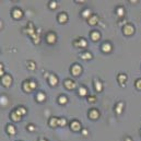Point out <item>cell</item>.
I'll list each match as a JSON object with an SVG mask.
<instances>
[{
    "instance_id": "cell-1",
    "label": "cell",
    "mask_w": 141,
    "mask_h": 141,
    "mask_svg": "<svg viewBox=\"0 0 141 141\" xmlns=\"http://www.w3.org/2000/svg\"><path fill=\"white\" fill-rule=\"evenodd\" d=\"M36 86V83L33 82V81H29V82H25L23 84V88H24V91L25 92H31L32 90H34Z\"/></svg>"
},
{
    "instance_id": "cell-2",
    "label": "cell",
    "mask_w": 141,
    "mask_h": 141,
    "mask_svg": "<svg viewBox=\"0 0 141 141\" xmlns=\"http://www.w3.org/2000/svg\"><path fill=\"white\" fill-rule=\"evenodd\" d=\"M81 72H82V68H81L79 65H73L71 67V73L73 76H79Z\"/></svg>"
},
{
    "instance_id": "cell-3",
    "label": "cell",
    "mask_w": 141,
    "mask_h": 141,
    "mask_svg": "<svg viewBox=\"0 0 141 141\" xmlns=\"http://www.w3.org/2000/svg\"><path fill=\"white\" fill-rule=\"evenodd\" d=\"M122 32H124V34L125 35H131L135 32V29H134V26L132 25H130V24H128V25H126V26H124V30H122Z\"/></svg>"
},
{
    "instance_id": "cell-4",
    "label": "cell",
    "mask_w": 141,
    "mask_h": 141,
    "mask_svg": "<svg viewBox=\"0 0 141 141\" xmlns=\"http://www.w3.org/2000/svg\"><path fill=\"white\" fill-rule=\"evenodd\" d=\"M11 82H12V78L10 76H4L2 78V84L4 86H9L11 84Z\"/></svg>"
},
{
    "instance_id": "cell-5",
    "label": "cell",
    "mask_w": 141,
    "mask_h": 141,
    "mask_svg": "<svg viewBox=\"0 0 141 141\" xmlns=\"http://www.w3.org/2000/svg\"><path fill=\"white\" fill-rule=\"evenodd\" d=\"M65 86L68 90H72V89L76 88V83L73 82V81H71V80H66L65 81Z\"/></svg>"
},
{
    "instance_id": "cell-6",
    "label": "cell",
    "mask_w": 141,
    "mask_h": 141,
    "mask_svg": "<svg viewBox=\"0 0 141 141\" xmlns=\"http://www.w3.org/2000/svg\"><path fill=\"white\" fill-rule=\"evenodd\" d=\"M46 40L49 43V44H53L56 42V35L54 33H49L47 36H46Z\"/></svg>"
},
{
    "instance_id": "cell-7",
    "label": "cell",
    "mask_w": 141,
    "mask_h": 141,
    "mask_svg": "<svg viewBox=\"0 0 141 141\" xmlns=\"http://www.w3.org/2000/svg\"><path fill=\"white\" fill-rule=\"evenodd\" d=\"M71 129L72 130H74V131H78V130H80V128H81V125H80V122L79 121H77V120H74V121H72L71 122Z\"/></svg>"
},
{
    "instance_id": "cell-8",
    "label": "cell",
    "mask_w": 141,
    "mask_h": 141,
    "mask_svg": "<svg viewBox=\"0 0 141 141\" xmlns=\"http://www.w3.org/2000/svg\"><path fill=\"white\" fill-rule=\"evenodd\" d=\"M12 15H13V18H14V19H20V18L23 15V13H22V11L19 10V9H14V10H13V12H12Z\"/></svg>"
},
{
    "instance_id": "cell-9",
    "label": "cell",
    "mask_w": 141,
    "mask_h": 141,
    "mask_svg": "<svg viewBox=\"0 0 141 141\" xmlns=\"http://www.w3.org/2000/svg\"><path fill=\"white\" fill-rule=\"evenodd\" d=\"M102 51L104 53H110L112 51V45L110 43H104L102 46Z\"/></svg>"
},
{
    "instance_id": "cell-10",
    "label": "cell",
    "mask_w": 141,
    "mask_h": 141,
    "mask_svg": "<svg viewBox=\"0 0 141 141\" xmlns=\"http://www.w3.org/2000/svg\"><path fill=\"white\" fill-rule=\"evenodd\" d=\"M89 116H90V118H92V119H97L98 116H99V113L95 110H92V111H90Z\"/></svg>"
},
{
    "instance_id": "cell-11",
    "label": "cell",
    "mask_w": 141,
    "mask_h": 141,
    "mask_svg": "<svg viewBox=\"0 0 141 141\" xmlns=\"http://www.w3.org/2000/svg\"><path fill=\"white\" fill-rule=\"evenodd\" d=\"M58 20L60 23H66L67 20H68V15H67V13H60L58 16Z\"/></svg>"
},
{
    "instance_id": "cell-12",
    "label": "cell",
    "mask_w": 141,
    "mask_h": 141,
    "mask_svg": "<svg viewBox=\"0 0 141 141\" xmlns=\"http://www.w3.org/2000/svg\"><path fill=\"white\" fill-rule=\"evenodd\" d=\"M58 83V80H57V77H55L54 74H51V77H49V84H51L52 86L56 85Z\"/></svg>"
},
{
    "instance_id": "cell-13",
    "label": "cell",
    "mask_w": 141,
    "mask_h": 141,
    "mask_svg": "<svg viewBox=\"0 0 141 141\" xmlns=\"http://www.w3.org/2000/svg\"><path fill=\"white\" fill-rule=\"evenodd\" d=\"M91 38H92L94 42H96V40L101 38V34H99L98 32H92V33H91Z\"/></svg>"
},
{
    "instance_id": "cell-14",
    "label": "cell",
    "mask_w": 141,
    "mask_h": 141,
    "mask_svg": "<svg viewBox=\"0 0 141 141\" xmlns=\"http://www.w3.org/2000/svg\"><path fill=\"white\" fill-rule=\"evenodd\" d=\"M49 125L52 127H56V126H59V118H52L51 121H49Z\"/></svg>"
},
{
    "instance_id": "cell-15",
    "label": "cell",
    "mask_w": 141,
    "mask_h": 141,
    "mask_svg": "<svg viewBox=\"0 0 141 141\" xmlns=\"http://www.w3.org/2000/svg\"><path fill=\"white\" fill-rule=\"evenodd\" d=\"M89 24L90 25H95V24H96L97 23V16L96 15H93L92 18H91V19H90V18H89Z\"/></svg>"
},
{
    "instance_id": "cell-16",
    "label": "cell",
    "mask_w": 141,
    "mask_h": 141,
    "mask_svg": "<svg viewBox=\"0 0 141 141\" xmlns=\"http://www.w3.org/2000/svg\"><path fill=\"white\" fill-rule=\"evenodd\" d=\"M7 131L10 135H15V129H14V127H13L12 125H9L8 127H7Z\"/></svg>"
},
{
    "instance_id": "cell-17",
    "label": "cell",
    "mask_w": 141,
    "mask_h": 141,
    "mask_svg": "<svg viewBox=\"0 0 141 141\" xmlns=\"http://www.w3.org/2000/svg\"><path fill=\"white\" fill-rule=\"evenodd\" d=\"M45 98H46V96H45L44 93H38L37 95H36V99H37L38 102H43Z\"/></svg>"
},
{
    "instance_id": "cell-18",
    "label": "cell",
    "mask_w": 141,
    "mask_h": 141,
    "mask_svg": "<svg viewBox=\"0 0 141 141\" xmlns=\"http://www.w3.org/2000/svg\"><path fill=\"white\" fill-rule=\"evenodd\" d=\"M94 84H95V89H96L97 92H101L102 91V83L99 81H94Z\"/></svg>"
},
{
    "instance_id": "cell-19",
    "label": "cell",
    "mask_w": 141,
    "mask_h": 141,
    "mask_svg": "<svg viewBox=\"0 0 141 141\" xmlns=\"http://www.w3.org/2000/svg\"><path fill=\"white\" fill-rule=\"evenodd\" d=\"M118 80H119V82L121 85H124V81L127 80V76L126 74H119L118 76Z\"/></svg>"
},
{
    "instance_id": "cell-20",
    "label": "cell",
    "mask_w": 141,
    "mask_h": 141,
    "mask_svg": "<svg viewBox=\"0 0 141 141\" xmlns=\"http://www.w3.org/2000/svg\"><path fill=\"white\" fill-rule=\"evenodd\" d=\"M80 57L82 59H91L92 58V54L91 53H83V54H81Z\"/></svg>"
},
{
    "instance_id": "cell-21",
    "label": "cell",
    "mask_w": 141,
    "mask_h": 141,
    "mask_svg": "<svg viewBox=\"0 0 141 141\" xmlns=\"http://www.w3.org/2000/svg\"><path fill=\"white\" fill-rule=\"evenodd\" d=\"M15 113H16L19 116H22V115H24V114L26 113V111L24 110L23 107H19V108H18V110L15 111Z\"/></svg>"
},
{
    "instance_id": "cell-22",
    "label": "cell",
    "mask_w": 141,
    "mask_h": 141,
    "mask_svg": "<svg viewBox=\"0 0 141 141\" xmlns=\"http://www.w3.org/2000/svg\"><path fill=\"white\" fill-rule=\"evenodd\" d=\"M67 96H65V95H60V96H59V99H58V102L60 103V104H66L67 103Z\"/></svg>"
},
{
    "instance_id": "cell-23",
    "label": "cell",
    "mask_w": 141,
    "mask_h": 141,
    "mask_svg": "<svg viewBox=\"0 0 141 141\" xmlns=\"http://www.w3.org/2000/svg\"><path fill=\"white\" fill-rule=\"evenodd\" d=\"M11 118H12L13 120H15V121H19V120L21 119V116H19V115H18V114L14 112V113L11 114Z\"/></svg>"
},
{
    "instance_id": "cell-24",
    "label": "cell",
    "mask_w": 141,
    "mask_h": 141,
    "mask_svg": "<svg viewBox=\"0 0 141 141\" xmlns=\"http://www.w3.org/2000/svg\"><path fill=\"white\" fill-rule=\"evenodd\" d=\"M79 94L81 95V96H84V95H86V89L85 88H80L79 89Z\"/></svg>"
},
{
    "instance_id": "cell-25",
    "label": "cell",
    "mask_w": 141,
    "mask_h": 141,
    "mask_svg": "<svg viewBox=\"0 0 141 141\" xmlns=\"http://www.w3.org/2000/svg\"><path fill=\"white\" fill-rule=\"evenodd\" d=\"M79 45L81 47H86V42L83 39V38H80L79 39Z\"/></svg>"
},
{
    "instance_id": "cell-26",
    "label": "cell",
    "mask_w": 141,
    "mask_h": 141,
    "mask_svg": "<svg viewBox=\"0 0 141 141\" xmlns=\"http://www.w3.org/2000/svg\"><path fill=\"white\" fill-rule=\"evenodd\" d=\"M67 124L66 118H59V126H65Z\"/></svg>"
},
{
    "instance_id": "cell-27",
    "label": "cell",
    "mask_w": 141,
    "mask_h": 141,
    "mask_svg": "<svg viewBox=\"0 0 141 141\" xmlns=\"http://www.w3.org/2000/svg\"><path fill=\"white\" fill-rule=\"evenodd\" d=\"M122 105H124V104L122 103H118V105H117V114H120L121 113V110H122Z\"/></svg>"
},
{
    "instance_id": "cell-28",
    "label": "cell",
    "mask_w": 141,
    "mask_h": 141,
    "mask_svg": "<svg viewBox=\"0 0 141 141\" xmlns=\"http://www.w3.org/2000/svg\"><path fill=\"white\" fill-rule=\"evenodd\" d=\"M117 14L119 15V16L124 15V9H122V8H118L117 9Z\"/></svg>"
},
{
    "instance_id": "cell-29",
    "label": "cell",
    "mask_w": 141,
    "mask_h": 141,
    "mask_svg": "<svg viewBox=\"0 0 141 141\" xmlns=\"http://www.w3.org/2000/svg\"><path fill=\"white\" fill-rule=\"evenodd\" d=\"M136 86H137V89L141 90V79H139L137 82H136Z\"/></svg>"
},
{
    "instance_id": "cell-30",
    "label": "cell",
    "mask_w": 141,
    "mask_h": 141,
    "mask_svg": "<svg viewBox=\"0 0 141 141\" xmlns=\"http://www.w3.org/2000/svg\"><path fill=\"white\" fill-rule=\"evenodd\" d=\"M88 14H91V11L90 10H84V12L82 13V15L85 18V16H88Z\"/></svg>"
},
{
    "instance_id": "cell-31",
    "label": "cell",
    "mask_w": 141,
    "mask_h": 141,
    "mask_svg": "<svg viewBox=\"0 0 141 141\" xmlns=\"http://www.w3.org/2000/svg\"><path fill=\"white\" fill-rule=\"evenodd\" d=\"M29 65H30L29 68H30V69H32V70H33L34 68H35V65H34V62H33V61H30V62H29Z\"/></svg>"
},
{
    "instance_id": "cell-32",
    "label": "cell",
    "mask_w": 141,
    "mask_h": 141,
    "mask_svg": "<svg viewBox=\"0 0 141 141\" xmlns=\"http://www.w3.org/2000/svg\"><path fill=\"white\" fill-rule=\"evenodd\" d=\"M95 101H96V99H95V97H94V96H90V97H89V102H91V103H94Z\"/></svg>"
},
{
    "instance_id": "cell-33",
    "label": "cell",
    "mask_w": 141,
    "mask_h": 141,
    "mask_svg": "<svg viewBox=\"0 0 141 141\" xmlns=\"http://www.w3.org/2000/svg\"><path fill=\"white\" fill-rule=\"evenodd\" d=\"M57 7V3L56 2H53L52 4H51V8H56Z\"/></svg>"
},
{
    "instance_id": "cell-34",
    "label": "cell",
    "mask_w": 141,
    "mask_h": 141,
    "mask_svg": "<svg viewBox=\"0 0 141 141\" xmlns=\"http://www.w3.org/2000/svg\"><path fill=\"white\" fill-rule=\"evenodd\" d=\"M28 129H30V130H33V129H34V127H33V126H30V127H28Z\"/></svg>"
},
{
    "instance_id": "cell-35",
    "label": "cell",
    "mask_w": 141,
    "mask_h": 141,
    "mask_svg": "<svg viewBox=\"0 0 141 141\" xmlns=\"http://www.w3.org/2000/svg\"><path fill=\"white\" fill-rule=\"evenodd\" d=\"M83 135H84V136L88 135V131H86V130H83Z\"/></svg>"
},
{
    "instance_id": "cell-36",
    "label": "cell",
    "mask_w": 141,
    "mask_h": 141,
    "mask_svg": "<svg viewBox=\"0 0 141 141\" xmlns=\"http://www.w3.org/2000/svg\"><path fill=\"white\" fill-rule=\"evenodd\" d=\"M127 141H130V139H129V138H127Z\"/></svg>"
},
{
    "instance_id": "cell-37",
    "label": "cell",
    "mask_w": 141,
    "mask_h": 141,
    "mask_svg": "<svg viewBox=\"0 0 141 141\" xmlns=\"http://www.w3.org/2000/svg\"><path fill=\"white\" fill-rule=\"evenodd\" d=\"M40 141H47V140H44V139H42V140H40Z\"/></svg>"
}]
</instances>
